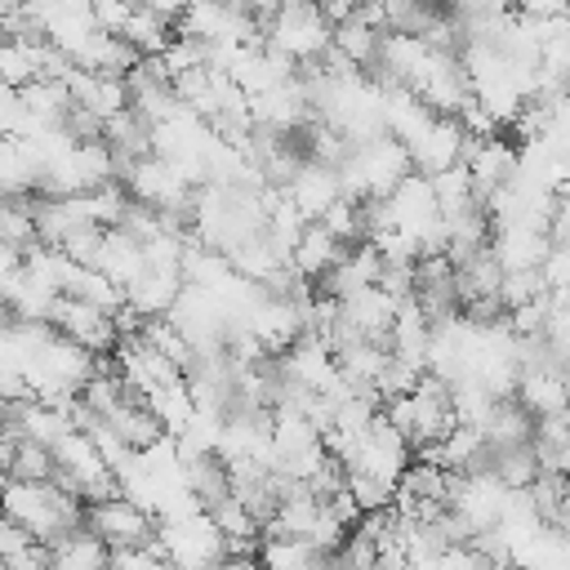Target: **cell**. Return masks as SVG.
Returning <instances> with one entry per match:
<instances>
[{
	"mask_svg": "<svg viewBox=\"0 0 570 570\" xmlns=\"http://www.w3.org/2000/svg\"><path fill=\"white\" fill-rule=\"evenodd\" d=\"M98 272H102V276H111L120 289H129V285L147 272V249H142L125 227H111V232H107V240H102Z\"/></svg>",
	"mask_w": 570,
	"mask_h": 570,
	"instance_id": "obj_14",
	"label": "cell"
},
{
	"mask_svg": "<svg viewBox=\"0 0 570 570\" xmlns=\"http://www.w3.org/2000/svg\"><path fill=\"white\" fill-rule=\"evenodd\" d=\"M53 566L58 570H107L111 566V548L94 530H76L62 543H53Z\"/></svg>",
	"mask_w": 570,
	"mask_h": 570,
	"instance_id": "obj_20",
	"label": "cell"
},
{
	"mask_svg": "<svg viewBox=\"0 0 570 570\" xmlns=\"http://www.w3.org/2000/svg\"><path fill=\"white\" fill-rule=\"evenodd\" d=\"M285 196L298 205V214H303L307 223H321V218L343 200V178H338V169H330V165H321V160H307V165L294 174V183L285 187Z\"/></svg>",
	"mask_w": 570,
	"mask_h": 570,
	"instance_id": "obj_10",
	"label": "cell"
},
{
	"mask_svg": "<svg viewBox=\"0 0 570 570\" xmlns=\"http://www.w3.org/2000/svg\"><path fill=\"white\" fill-rule=\"evenodd\" d=\"M343 258H347V245H343V240H334L321 223H312V227L303 232V240L294 245V254H289L294 272H298L303 281H312V285H321V281H325Z\"/></svg>",
	"mask_w": 570,
	"mask_h": 570,
	"instance_id": "obj_12",
	"label": "cell"
},
{
	"mask_svg": "<svg viewBox=\"0 0 570 570\" xmlns=\"http://www.w3.org/2000/svg\"><path fill=\"white\" fill-rule=\"evenodd\" d=\"M85 530H94L111 552H129V548H151L156 534H160V521L142 503L116 494L107 503H89L85 508Z\"/></svg>",
	"mask_w": 570,
	"mask_h": 570,
	"instance_id": "obj_6",
	"label": "cell"
},
{
	"mask_svg": "<svg viewBox=\"0 0 570 570\" xmlns=\"http://www.w3.org/2000/svg\"><path fill=\"white\" fill-rule=\"evenodd\" d=\"M0 557H4V570H53V548L13 521L0 525Z\"/></svg>",
	"mask_w": 570,
	"mask_h": 570,
	"instance_id": "obj_16",
	"label": "cell"
},
{
	"mask_svg": "<svg viewBox=\"0 0 570 570\" xmlns=\"http://www.w3.org/2000/svg\"><path fill=\"white\" fill-rule=\"evenodd\" d=\"M343 463H347V476H365V481H374V485L396 490L401 476H405V468L414 463V445L405 441V432H396V428L379 414L374 428L352 445V454H347Z\"/></svg>",
	"mask_w": 570,
	"mask_h": 570,
	"instance_id": "obj_3",
	"label": "cell"
},
{
	"mask_svg": "<svg viewBox=\"0 0 570 570\" xmlns=\"http://www.w3.org/2000/svg\"><path fill=\"white\" fill-rule=\"evenodd\" d=\"M499 570H525V566H517V561H508V566H499Z\"/></svg>",
	"mask_w": 570,
	"mask_h": 570,
	"instance_id": "obj_28",
	"label": "cell"
},
{
	"mask_svg": "<svg viewBox=\"0 0 570 570\" xmlns=\"http://www.w3.org/2000/svg\"><path fill=\"white\" fill-rule=\"evenodd\" d=\"M67 89H71L76 107L89 111V116H98L102 125L116 120V116H125V111L134 107L129 80H120V76H94V71L71 67V71H67Z\"/></svg>",
	"mask_w": 570,
	"mask_h": 570,
	"instance_id": "obj_9",
	"label": "cell"
},
{
	"mask_svg": "<svg viewBox=\"0 0 570 570\" xmlns=\"http://www.w3.org/2000/svg\"><path fill=\"white\" fill-rule=\"evenodd\" d=\"M490 254L499 258L503 272H543V263H548V254H552V236H548L543 227H525V223L494 227Z\"/></svg>",
	"mask_w": 570,
	"mask_h": 570,
	"instance_id": "obj_11",
	"label": "cell"
},
{
	"mask_svg": "<svg viewBox=\"0 0 570 570\" xmlns=\"http://www.w3.org/2000/svg\"><path fill=\"white\" fill-rule=\"evenodd\" d=\"M218 570H263V561L258 557H223Z\"/></svg>",
	"mask_w": 570,
	"mask_h": 570,
	"instance_id": "obj_26",
	"label": "cell"
},
{
	"mask_svg": "<svg viewBox=\"0 0 570 570\" xmlns=\"http://www.w3.org/2000/svg\"><path fill=\"white\" fill-rule=\"evenodd\" d=\"M405 147H410L414 174L436 178V174H445V169L463 165L468 134H463V125H459V120H450V116H432V120H428V125H423Z\"/></svg>",
	"mask_w": 570,
	"mask_h": 570,
	"instance_id": "obj_8",
	"label": "cell"
},
{
	"mask_svg": "<svg viewBox=\"0 0 570 570\" xmlns=\"http://www.w3.org/2000/svg\"><path fill=\"white\" fill-rule=\"evenodd\" d=\"M410 174H414L410 147L396 142L392 134L370 138V142H356L352 156H347L343 169H338L347 200H387Z\"/></svg>",
	"mask_w": 570,
	"mask_h": 570,
	"instance_id": "obj_2",
	"label": "cell"
},
{
	"mask_svg": "<svg viewBox=\"0 0 570 570\" xmlns=\"http://www.w3.org/2000/svg\"><path fill=\"white\" fill-rule=\"evenodd\" d=\"M543 294H548L543 272H508L503 276V289H499V298H503L508 312H517V307H525V303H534Z\"/></svg>",
	"mask_w": 570,
	"mask_h": 570,
	"instance_id": "obj_24",
	"label": "cell"
},
{
	"mask_svg": "<svg viewBox=\"0 0 570 570\" xmlns=\"http://www.w3.org/2000/svg\"><path fill=\"white\" fill-rule=\"evenodd\" d=\"M490 472L508 485V490H530L539 481V459L534 445H512V450H490Z\"/></svg>",
	"mask_w": 570,
	"mask_h": 570,
	"instance_id": "obj_22",
	"label": "cell"
},
{
	"mask_svg": "<svg viewBox=\"0 0 570 570\" xmlns=\"http://www.w3.org/2000/svg\"><path fill=\"white\" fill-rule=\"evenodd\" d=\"M334 49L352 62V67H361V71H374V62H379V49H383V31H374L361 13H352L343 27H334Z\"/></svg>",
	"mask_w": 570,
	"mask_h": 570,
	"instance_id": "obj_17",
	"label": "cell"
},
{
	"mask_svg": "<svg viewBox=\"0 0 570 570\" xmlns=\"http://www.w3.org/2000/svg\"><path fill=\"white\" fill-rule=\"evenodd\" d=\"M258 561H263V570H330V557L325 552H316L303 539H285V534L263 539Z\"/></svg>",
	"mask_w": 570,
	"mask_h": 570,
	"instance_id": "obj_21",
	"label": "cell"
},
{
	"mask_svg": "<svg viewBox=\"0 0 570 570\" xmlns=\"http://www.w3.org/2000/svg\"><path fill=\"white\" fill-rule=\"evenodd\" d=\"M267 49L307 67L334 49V27L325 22L321 4H281L272 27H267Z\"/></svg>",
	"mask_w": 570,
	"mask_h": 570,
	"instance_id": "obj_4",
	"label": "cell"
},
{
	"mask_svg": "<svg viewBox=\"0 0 570 570\" xmlns=\"http://www.w3.org/2000/svg\"><path fill=\"white\" fill-rule=\"evenodd\" d=\"M4 472H9V481H53L58 476V463H53V450L49 445L9 441L4 436Z\"/></svg>",
	"mask_w": 570,
	"mask_h": 570,
	"instance_id": "obj_18",
	"label": "cell"
},
{
	"mask_svg": "<svg viewBox=\"0 0 570 570\" xmlns=\"http://www.w3.org/2000/svg\"><path fill=\"white\" fill-rule=\"evenodd\" d=\"M111 432L134 450V454H142V450H151V445H160L169 432H165V423L151 414V405H142V401H125L111 419Z\"/></svg>",
	"mask_w": 570,
	"mask_h": 570,
	"instance_id": "obj_15",
	"label": "cell"
},
{
	"mask_svg": "<svg viewBox=\"0 0 570 570\" xmlns=\"http://www.w3.org/2000/svg\"><path fill=\"white\" fill-rule=\"evenodd\" d=\"M183 463H187V485H191V494L200 499L205 512H214L223 499H232V472H227V463L218 454H209V459H183Z\"/></svg>",
	"mask_w": 570,
	"mask_h": 570,
	"instance_id": "obj_19",
	"label": "cell"
},
{
	"mask_svg": "<svg viewBox=\"0 0 570 570\" xmlns=\"http://www.w3.org/2000/svg\"><path fill=\"white\" fill-rule=\"evenodd\" d=\"M4 521L53 548L67 534L85 530V499L62 490L58 481H4Z\"/></svg>",
	"mask_w": 570,
	"mask_h": 570,
	"instance_id": "obj_1",
	"label": "cell"
},
{
	"mask_svg": "<svg viewBox=\"0 0 570 570\" xmlns=\"http://www.w3.org/2000/svg\"><path fill=\"white\" fill-rule=\"evenodd\" d=\"M134 9H138V4H120V0H102V4H94V13H98V31H111V36H120V31L129 27Z\"/></svg>",
	"mask_w": 570,
	"mask_h": 570,
	"instance_id": "obj_25",
	"label": "cell"
},
{
	"mask_svg": "<svg viewBox=\"0 0 570 570\" xmlns=\"http://www.w3.org/2000/svg\"><path fill=\"white\" fill-rule=\"evenodd\" d=\"M49 325H53L62 338L80 343L85 352H94V356H107V352L116 356V347L125 343L120 330H116V316H107V312H98V307H89V303H80V298H67V294L58 298Z\"/></svg>",
	"mask_w": 570,
	"mask_h": 570,
	"instance_id": "obj_7",
	"label": "cell"
},
{
	"mask_svg": "<svg viewBox=\"0 0 570 570\" xmlns=\"http://www.w3.org/2000/svg\"><path fill=\"white\" fill-rule=\"evenodd\" d=\"M552 530H557L561 539H570V499L557 508V517H552Z\"/></svg>",
	"mask_w": 570,
	"mask_h": 570,
	"instance_id": "obj_27",
	"label": "cell"
},
{
	"mask_svg": "<svg viewBox=\"0 0 570 570\" xmlns=\"http://www.w3.org/2000/svg\"><path fill=\"white\" fill-rule=\"evenodd\" d=\"M534 423H539V419H534L517 396H503V401H494L490 419L481 423V436H485V445H490V450L534 445Z\"/></svg>",
	"mask_w": 570,
	"mask_h": 570,
	"instance_id": "obj_13",
	"label": "cell"
},
{
	"mask_svg": "<svg viewBox=\"0 0 570 570\" xmlns=\"http://www.w3.org/2000/svg\"><path fill=\"white\" fill-rule=\"evenodd\" d=\"M0 245H9L18 254H31L40 245V227H36L31 200H4V209H0Z\"/></svg>",
	"mask_w": 570,
	"mask_h": 570,
	"instance_id": "obj_23",
	"label": "cell"
},
{
	"mask_svg": "<svg viewBox=\"0 0 570 570\" xmlns=\"http://www.w3.org/2000/svg\"><path fill=\"white\" fill-rule=\"evenodd\" d=\"M151 557H160L165 566L174 570H214L223 557H227V539L223 530L214 525L209 512L191 517V521H178V525H160L156 543H151Z\"/></svg>",
	"mask_w": 570,
	"mask_h": 570,
	"instance_id": "obj_5",
	"label": "cell"
}]
</instances>
